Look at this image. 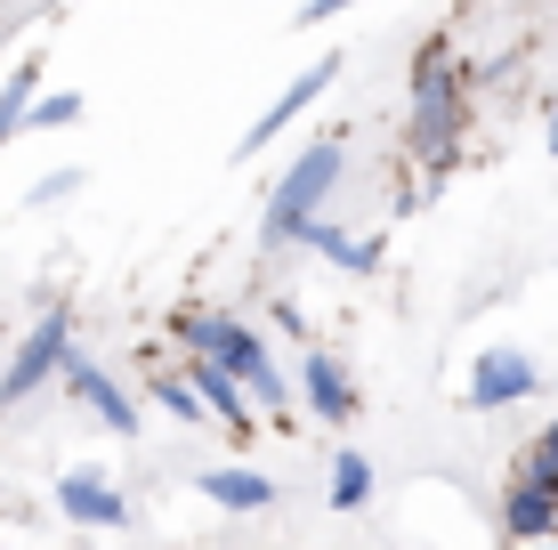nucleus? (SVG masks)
<instances>
[{
	"label": "nucleus",
	"instance_id": "5",
	"mask_svg": "<svg viewBox=\"0 0 558 550\" xmlns=\"http://www.w3.org/2000/svg\"><path fill=\"white\" fill-rule=\"evenodd\" d=\"M332 73H340V57H316V65H307V73H292V82H283V98H276V106H267V113H259V122H252V130H243V146H235V155H243V162H252V155H259V146H276V138H283V130H292V122H300V113H307V106H316V98H324V89H332Z\"/></svg>",
	"mask_w": 558,
	"mask_h": 550
},
{
	"label": "nucleus",
	"instance_id": "11",
	"mask_svg": "<svg viewBox=\"0 0 558 550\" xmlns=\"http://www.w3.org/2000/svg\"><path fill=\"white\" fill-rule=\"evenodd\" d=\"M550 526H558V494H550L543 478H526V469H518L510 494H502V535H510V542H550Z\"/></svg>",
	"mask_w": 558,
	"mask_h": 550
},
{
	"label": "nucleus",
	"instance_id": "14",
	"mask_svg": "<svg viewBox=\"0 0 558 550\" xmlns=\"http://www.w3.org/2000/svg\"><path fill=\"white\" fill-rule=\"evenodd\" d=\"M154 405H162L170 421H186V429H203V421H210L203 389H195V381H179V372H162V365H154Z\"/></svg>",
	"mask_w": 558,
	"mask_h": 550
},
{
	"label": "nucleus",
	"instance_id": "4",
	"mask_svg": "<svg viewBox=\"0 0 558 550\" xmlns=\"http://www.w3.org/2000/svg\"><path fill=\"white\" fill-rule=\"evenodd\" d=\"M65 356H73V308L57 300V308L41 316V325H33L25 340H16L9 372H0V405H25V396L49 381V372H65Z\"/></svg>",
	"mask_w": 558,
	"mask_h": 550
},
{
	"label": "nucleus",
	"instance_id": "20",
	"mask_svg": "<svg viewBox=\"0 0 558 550\" xmlns=\"http://www.w3.org/2000/svg\"><path fill=\"white\" fill-rule=\"evenodd\" d=\"M550 155H558V106H550Z\"/></svg>",
	"mask_w": 558,
	"mask_h": 550
},
{
	"label": "nucleus",
	"instance_id": "9",
	"mask_svg": "<svg viewBox=\"0 0 558 550\" xmlns=\"http://www.w3.org/2000/svg\"><path fill=\"white\" fill-rule=\"evenodd\" d=\"M186 381L203 389L210 421H219L227 438H252V389H243V381H235L227 365H210V356H186Z\"/></svg>",
	"mask_w": 558,
	"mask_h": 550
},
{
	"label": "nucleus",
	"instance_id": "3",
	"mask_svg": "<svg viewBox=\"0 0 558 550\" xmlns=\"http://www.w3.org/2000/svg\"><path fill=\"white\" fill-rule=\"evenodd\" d=\"M340 170H349V146H340V138H316L276 186H267V211H259V243H267V252L300 243L307 227L324 219V203L340 195Z\"/></svg>",
	"mask_w": 558,
	"mask_h": 550
},
{
	"label": "nucleus",
	"instance_id": "2",
	"mask_svg": "<svg viewBox=\"0 0 558 550\" xmlns=\"http://www.w3.org/2000/svg\"><path fill=\"white\" fill-rule=\"evenodd\" d=\"M461 122H470V82H461L446 33H437V41L413 49V113H405L413 162H437V170H446L453 146H461Z\"/></svg>",
	"mask_w": 558,
	"mask_h": 550
},
{
	"label": "nucleus",
	"instance_id": "22",
	"mask_svg": "<svg viewBox=\"0 0 558 550\" xmlns=\"http://www.w3.org/2000/svg\"><path fill=\"white\" fill-rule=\"evenodd\" d=\"M550 106H558V98H550Z\"/></svg>",
	"mask_w": 558,
	"mask_h": 550
},
{
	"label": "nucleus",
	"instance_id": "12",
	"mask_svg": "<svg viewBox=\"0 0 558 550\" xmlns=\"http://www.w3.org/2000/svg\"><path fill=\"white\" fill-rule=\"evenodd\" d=\"M300 243H307L316 259H332L340 276H373V268H380V235H349L340 219H316Z\"/></svg>",
	"mask_w": 558,
	"mask_h": 550
},
{
	"label": "nucleus",
	"instance_id": "19",
	"mask_svg": "<svg viewBox=\"0 0 558 550\" xmlns=\"http://www.w3.org/2000/svg\"><path fill=\"white\" fill-rule=\"evenodd\" d=\"M340 9H356V0H300V25H324V16H340Z\"/></svg>",
	"mask_w": 558,
	"mask_h": 550
},
{
	"label": "nucleus",
	"instance_id": "7",
	"mask_svg": "<svg viewBox=\"0 0 558 550\" xmlns=\"http://www.w3.org/2000/svg\"><path fill=\"white\" fill-rule=\"evenodd\" d=\"M65 389H73V405H89L106 429H122V438L138 429V396H130L122 381H113V372L98 365V356H82V349H73V356H65Z\"/></svg>",
	"mask_w": 558,
	"mask_h": 550
},
{
	"label": "nucleus",
	"instance_id": "16",
	"mask_svg": "<svg viewBox=\"0 0 558 550\" xmlns=\"http://www.w3.org/2000/svg\"><path fill=\"white\" fill-rule=\"evenodd\" d=\"M82 89H49V98H33L25 106V130H73V122H82Z\"/></svg>",
	"mask_w": 558,
	"mask_h": 550
},
{
	"label": "nucleus",
	"instance_id": "13",
	"mask_svg": "<svg viewBox=\"0 0 558 550\" xmlns=\"http://www.w3.org/2000/svg\"><path fill=\"white\" fill-rule=\"evenodd\" d=\"M203 494L219 510H267L276 502V478L267 469H203Z\"/></svg>",
	"mask_w": 558,
	"mask_h": 550
},
{
	"label": "nucleus",
	"instance_id": "18",
	"mask_svg": "<svg viewBox=\"0 0 558 550\" xmlns=\"http://www.w3.org/2000/svg\"><path fill=\"white\" fill-rule=\"evenodd\" d=\"M73 186H82V170H57V179L33 186V203H57V195H73Z\"/></svg>",
	"mask_w": 558,
	"mask_h": 550
},
{
	"label": "nucleus",
	"instance_id": "21",
	"mask_svg": "<svg viewBox=\"0 0 558 550\" xmlns=\"http://www.w3.org/2000/svg\"><path fill=\"white\" fill-rule=\"evenodd\" d=\"M518 550H558V542H518Z\"/></svg>",
	"mask_w": 558,
	"mask_h": 550
},
{
	"label": "nucleus",
	"instance_id": "8",
	"mask_svg": "<svg viewBox=\"0 0 558 550\" xmlns=\"http://www.w3.org/2000/svg\"><path fill=\"white\" fill-rule=\"evenodd\" d=\"M534 381H543V372H534L518 349H486L470 365V389H461V396H470L477 413H502V405H518V396H534Z\"/></svg>",
	"mask_w": 558,
	"mask_h": 550
},
{
	"label": "nucleus",
	"instance_id": "17",
	"mask_svg": "<svg viewBox=\"0 0 558 550\" xmlns=\"http://www.w3.org/2000/svg\"><path fill=\"white\" fill-rule=\"evenodd\" d=\"M518 469H526V478H543V486H550V494H558V421H550V429H543V438H534V445H526V462H518Z\"/></svg>",
	"mask_w": 558,
	"mask_h": 550
},
{
	"label": "nucleus",
	"instance_id": "10",
	"mask_svg": "<svg viewBox=\"0 0 558 550\" xmlns=\"http://www.w3.org/2000/svg\"><path fill=\"white\" fill-rule=\"evenodd\" d=\"M57 510H65L73 526H130V502L113 494L98 469H65V478H57Z\"/></svg>",
	"mask_w": 558,
	"mask_h": 550
},
{
	"label": "nucleus",
	"instance_id": "6",
	"mask_svg": "<svg viewBox=\"0 0 558 550\" xmlns=\"http://www.w3.org/2000/svg\"><path fill=\"white\" fill-rule=\"evenodd\" d=\"M300 405L316 413L324 429H349V421H356V381H349V365H340V356H324L316 340H307V356H300Z\"/></svg>",
	"mask_w": 558,
	"mask_h": 550
},
{
	"label": "nucleus",
	"instance_id": "1",
	"mask_svg": "<svg viewBox=\"0 0 558 550\" xmlns=\"http://www.w3.org/2000/svg\"><path fill=\"white\" fill-rule=\"evenodd\" d=\"M170 340H179L186 356L227 365L243 389H252V405L267 413V421L292 405V389H283V372H276V356H267V332L259 325H243V316H227V308H179V316H170Z\"/></svg>",
	"mask_w": 558,
	"mask_h": 550
},
{
	"label": "nucleus",
	"instance_id": "15",
	"mask_svg": "<svg viewBox=\"0 0 558 550\" xmlns=\"http://www.w3.org/2000/svg\"><path fill=\"white\" fill-rule=\"evenodd\" d=\"M332 510H364L373 502V462L364 453H332V494H324Z\"/></svg>",
	"mask_w": 558,
	"mask_h": 550
}]
</instances>
